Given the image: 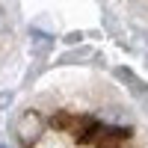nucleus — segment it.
<instances>
[{"mask_svg": "<svg viewBox=\"0 0 148 148\" xmlns=\"http://www.w3.org/2000/svg\"><path fill=\"white\" fill-rule=\"evenodd\" d=\"M15 133H18V142H21V145L39 142V136L45 133V119L36 113V110H27V113L18 116V121H15Z\"/></svg>", "mask_w": 148, "mask_h": 148, "instance_id": "1", "label": "nucleus"}, {"mask_svg": "<svg viewBox=\"0 0 148 148\" xmlns=\"http://www.w3.org/2000/svg\"><path fill=\"white\" fill-rule=\"evenodd\" d=\"M30 45H33V53H47L53 45V36L51 33H42V30H30Z\"/></svg>", "mask_w": 148, "mask_h": 148, "instance_id": "2", "label": "nucleus"}, {"mask_svg": "<svg viewBox=\"0 0 148 148\" xmlns=\"http://www.w3.org/2000/svg\"><path fill=\"white\" fill-rule=\"evenodd\" d=\"M116 74H119V77H121V80H125L130 89H133V95H145V83H142V80H136V74H133L130 68H116Z\"/></svg>", "mask_w": 148, "mask_h": 148, "instance_id": "3", "label": "nucleus"}, {"mask_svg": "<svg viewBox=\"0 0 148 148\" xmlns=\"http://www.w3.org/2000/svg\"><path fill=\"white\" fill-rule=\"evenodd\" d=\"M12 104V92H3V95H0V110H6Z\"/></svg>", "mask_w": 148, "mask_h": 148, "instance_id": "4", "label": "nucleus"}, {"mask_svg": "<svg viewBox=\"0 0 148 148\" xmlns=\"http://www.w3.org/2000/svg\"><path fill=\"white\" fill-rule=\"evenodd\" d=\"M6 27V18H3V12H0V30H3Z\"/></svg>", "mask_w": 148, "mask_h": 148, "instance_id": "5", "label": "nucleus"}, {"mask_svg": "<svg viewBox=\"0 0 148 148\" xmlns=\"http://www.w3.org/2000/svg\"><path fill=\"white\" fill-rule=\"evenodd\" d=\"M0 148H9V145H6V142H0Z\"/></svg>", "mask_w": 148, "mask_h": 148, "instance_id": "6", "label": "nucleus"}]
</instances>
